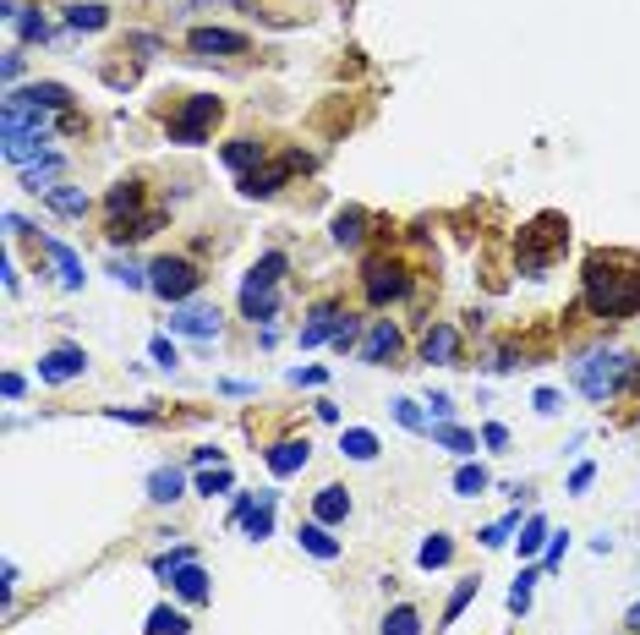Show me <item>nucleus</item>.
Wrapping results in <instances>:
<instances>
[{
    "instance_id": "obj_48",
    "label": "nucleus",
    "mask_w": 640,
    "mask_h": 635,
    "mask_svg": "<svg viewBox=\"0 0 640 635\" xmlns=\"http://www.w3.org/2000/svg\"><path fill=\"white\" fill-rule=\"evenodd\" d=\"M482 444H487V449H504V444H509V427L487 422V427H482Z\"/></svg>"
},
{
    "instance_id": "obj_24",
    "label": "nucleus",
    "mask_w": 640,
    "mask_h": 635,
    "mask_svg": "<svg viewBox=\"0 0 640 635\" xmlns=\"http://www.w3.org/2000/svg\"><path fill=\"white\" fill-rule=\"evenodd\" d=\"M449 559H455V542H449L444 531H433V537L416 548V564H422V570H444Z\"/></svg>"
},
{
    "instance_id": "obj_47",
    "label": "nucleus",
    "mask_w": 640,
    "mask_h": 635,
    "mask_svg": "<svg viewBox=\"0 0 640 635\" xmlns=\"http://www.w3.org/2000/svg\"><path fill=\"white\" fill-rule=\"evenodd\" d=\"M22 389H28V378H22V373H6V378H0V395H6V400H22Z\"/></svg>"
},
{
    "instance_id": "obj_1",
    "label": "nucleus",
    "mask_w": 640,
    "mask_h": 635,
    "mask_svg": "<svg viewBox=\"0 0 640 635\" xmlns=\"http://www.w3.org/2000/svg\"><path fill=\"white\" fill-rule=\"evenodd\" d=\"M580 302L597 318H635L640 313V258L635 252H591L580 274Z\"/></svg>"
},
{
    "instance_id": "obj_18",
    "label": "nucleus",
    "mask_w": 640,
    "mask_h": 635,
    "mask_svg": "<svg viewBox=\"0 0 640 635\" xmlns=\"http://www.w3.org/2000/svg\"><path fill=\"white\" fill-rule=\"evenodd\" d=\"M50 263H55V274H61V285L66 291H83V258H77L72 247H66V241H50Z\"/></svg>"
},
{
    "instance_id": "obj_14",
    "label": "nucleus",
    "mask_w": 640,
    "mask_h": 635,
    "mask_svg": "<svg viewBox=\"0 0 640 635\" xmlns=\"http://www.w3.org/2000/svg\"><path fill=\"white\" fill-rule=\"evenodd\" d=\"M340 323H345V307L318 302V307H312V318L301 323V345H323V340H334V334H340Z\"/></svg>"
},
{
    "instance_id": "obj_27",
    "label": "nucleus",
    "mask_w": 640,
    "mask_h": 635,
    "mask_svg": "<svg viewBox=\"0 0 640 635\" xmlns=\"http://www.w3.org/2000/svg\"><path fill=\"white\" fill-rule=\"evenodd\" d=\"M148 499H154V504H176L181 499V471L159 466L154 477H148Z\"/></svg>"
},
{
    "instance_id": "obj_29",
    "label": "nucleus",
    "mask_w": 640,
    "mask_h": 635,
    "mask_svg": "<svg viewBox=\"0 0 640 635\" xmlns=\"http://www.w3.org/2000/svg\"><path fill=\"white\" fill-rule=\"evenodd\" d=\"M427 433H433V444L455 449V455H471V449H476V438L465 433V427H455V422H433V427H427Z\"/></svg>"
},
{
    "instance_id": "obj_17",
    "label": "nucleus",
    "mask_w": 640,
    "mask_h": 635,
    "mask_svg": "<svg viewBox=\"0 0 640 635\" xmlns=\"http://www.w3.org/2000/svg\"><path fill=\"white\" fill-rule=\"evenodd\" d=\"M307 455H312L307 438H301V444H296V438H285V444L269 449V471H274V477H296V471L307 466Z\"/></svg>"
},
{
    "instance_id": "obj_25",
    "label": "nucleus",
    "mask_w": 640,
    "mask_h": 635,
    "mask_svg": "<svg viewBox=\"0 0 640 635\" xmlns=\"http://www.w3.org/2000/svg\"><path fill=\"white\" fill-rule=\"evenodd\" d=\"M362 236H367V214L362 209L334 214V241H340V247H362Z\"/></svg>"
},
{
    "instance_id": "obj_22",
    "label": "nucleus",
    "mask_w": 640,
    "mask_h": 635,
    "mask_svg": "<svg viewBox=\"0 0 640 635\" xmlns=\"http://www.w3.org/2000/svg\"><path fill=\"white\" fill-rule=\"evenodd\" d=\"M274 504H279V493H258V510L247 504V515H241V521H247V537L252 542H263L274 531Z\"/></svg>"
},
{
    "instance_id": "obj_34",
    "label": "nucleus",
    "mask_w": 640,
    "mask_h": 635,
    "mask_svg": "<svg viewBox=\"0 0 640 635\" xmlns=\"http://www.w3.org/2000/svg\"><path fill=\"white\" fill-rule=\"evenodd\" d=\"M22 94H28V99H39L44 110H66V105H72V94H66L61 83H33V88H22Z\"/></svg>"
},
{
    "instance_id": "obj_13",
    "label": "nucleus",
    "mask_w": 640,
    "mask_h": 635,
    "mask_svg": "<svg viewBox=\"0 0 640 635\" xmlns=\"http://www.w3.org/2000/svg\"><path fill=\"white\" fill-rule=\"evenodd\" d=\"M137 203H143V181H115V187H110V203H104V209H110V236L132 225Z\"/></svg>"
},
{
    "instance_id": "obj_49",
    "label": "nucleus",
    "mask_w": 640,
    "mask_h": 635,
    "mask_svg": "<svg viewBox=\"0 0 640 635\" xmlns=\"http://www.w3.org/2000/svg\"><path fill=\"white\" fill-rule=\"evenodd\" d=\"M427 406H433V417H438V422H449V417H455V400H449V395H433Z\"/></svg>"
},
{
    "instance_id": "obj_2",
    "label": "nucleus",
    "mask_w": 640,
    "mask_h": 635,
    "mask_svg": "<svg viewBox=\"0 0 640 635\" xmlns=\"http://www.w3.org/2000/svg\"><path fill=\"white\" fill-rule=\"evenodd\" d=\"M630 356L619 351V345H591V351H580V362H575V389L586 400H613L624 389V378H630Z\"/></svg>"
},
{
    "instance_id": "obj_7",
    "label": "nucleus",
    "mask_w": 640,
    "mask_h": 635,
    "mask_svg": "<svg viewBox=\"0 0 640 635\" xmlns=\"http://www.w3.org/2000/svg\"><path fill=\"white\" fill-rule=\"evenodd\" d=\"M362 285H367V302L383 307V302H400L405 291H411V269H405L400 258H372L362 269Z\"/></svg>"
},
{
    "instance_id": "obj_41",
    "label": "nucleus",
    "mask_w": 640,
    "mask_h": 635,
    "mask_svg": "<svg viewBox=\"0 0 640 635\" xmlns=\"http://www.w3.org/2000/svg\"><path fill=\"white\" fill-rule=\"evenodd\" d=\"M17 33H22L28 44H39V39H50V22H44L39 11H28V17H17Z\"/></svg>"
},
{
    "instance_id": "obj_12",
    "label": "nucleus",
    "mask_w": 640,
    "mask_h": 635,
    "mask_svg": "<svg viewBox=\"0 0 640 635\" xmlns=\"http://www.w3.org/2000/svg\"><path fill=\"white\" fill-rule=\"evenodd\" d=\"M460 356V329L455 323H433V329L422 334V362L427 367H449Z\"/></svg>"
},
{
    "instance_id": "obj_15",
    "label": "nucleus",
    "mask_w": 640,
    "mask_h": 635,
    "mask_svg": "<svg viewBox=\"0 0 640 635\" xmlns=\"http://www.w3.org/2000/svg\"><path fill=\"white\" fill-rule=\"evenodd\" d=\"M394 351H400V329H394L389 318H378V323H372V329H367V340H362V351H356V356L378 367V362H389Z\"/></svg>"
},
{
    "instance_id": "obj_50",
    "label": "nucleus",
    "mask_w": 640,
    "mask_h": 635,
    "mask_svg": "<svg viewBox=\"0 0 640 635\" xmlns=\"http://www.w3.org/2000/svg\"><path fill=\"white\" fill-rule=\"evenodd\" d=\"M0 72H6V83H17L22 77V50H6V66H0Z\"/></svg>"
},
{
    "instance_id": "obj_46",
    "label": "nucleus",
    "mask_w": 640,
    "mask_h": 635,
    "mask_svg": "<svg viewBox=\"0 0 640 635\" xmlns=\"http://www.w3.org/2000/svg\"><path fill=\"white\" fill-rule=\"evenodd\" d=\"M148 351H154V362H159V367H176V345H170L165 334H159V340L148 345Z\"/></svg>"
},
{
    "instance_id": "obj_11",
    "label": "nucleus",
    "mask_w": 640,
    "mask_h": 635,
    "mask_svg": "<svg viewBox=\"0 0 640 635\" xmlns=\"http://www.w3.org/2000/svg\"><path fill=\"white\" fill-rule=\"evenodd\" d=\"M83 373H88L83 345H55V351L39 362V378H44V384H72V378H83Z\"/></svg>"
},
{
    "instance_id": "obj_51",
    "label": "nucleus",
    "mask_w": 640,
    "mask_h": 635,
    "mask_svg": "<svg viewBox=\"0 0 640 635\" xmlns=\"http://www.w3.org/2000/svg\"><path fill=\"white\" fill-rule=\"evenodd\" d=\"M531 406H537L542 417H553V411H558V395H553V389H537V400H531Z\"/></svg>"
},
{
    "instance_id": "obj_23",
    "label": "nucleus",
    "mask_w": 640,
    "mask_h": 635,
    "mask_svg": "<svg viewBox=\"0 0 640 635\" xmlns=\"http://www.w3.org/2000/svg\"><path fill=\"white\" fill-rule=\"evenodd\" d=\"M170 581H176V592L186 597V603H203V597H208V570H203V564H181V570L176 575H170Z\"/></svg>"
},
{
    "instance_id": "obj_55",
    "label": "nucleus",
    "mask_w": 640,
    "mask_h": 635,
    "mask_svg": "<svg viewBox=\"0 0 640 635\" xmlns=\"http://www.w3.org/2000/svg\"><path fill=\"white\" fill-rule=\"evenodd\" d=\"M192 6L203 11V6H247V0H192Z\"/></svg>"
},
{
    "instance_id": "obj_54",
    "label": "nucleus",
    "mask_w": 640,
    "mask_h": 635,
    "mask_svg": "<svg viewBox=\"0 0 640 635\" xmlns=\"http://www.w3.org/2000/svg\"><path fill=\"white\" fill-rule=\"evenodd\" d=\"M6 230H17V236H33V225L22 214H6Z\"/></svg>"
},
{
    "instance_id": "obj_31",
    "label": "nucleus",
    "mask_w": 640,
    "mask_h": 635,
    "mask_svg": "<svg viewBox=\"0 0 640 635\" xmlns=\"http://www.w3.org/2000/svg\"><path fill=\"white\" fill-rule=\"evenodd\" d=\"M383 635H422V614H416L411 603L389 608V619H383Z\"/></svg>"
},
{
    "instance_id": "obj_8",
    "label": "nucleus",
    "mask_w": 640,
    "mask_h": 635,
    "mask_svg": "<svg viewBox=\"0 0 640 635\" xmlns=\"http://www.w3.org/2000/svg\"><path fill=\"white\" fill-rule=\"evenodd\" d=\"M296 170H307V154L301 148H290V154H279V159H269V165H258L252 176H241V192L247 198H274L279 187H285Z\"/></svg>"
},
{
    "instance_id": "obj_38",
    "label": "nucleus",
    "mask_w": 640,
    "mask_h": 635,
    "mask_svg": "<svg viewBox=\"0 0 640 635\" xmlns=\"http://www.w3.org/2000/svg\"><path fill=\"white\" fill-rule=\"evenodd\" d=\"M394 422L411 427V433H427V417H422V406H416V400H394Z\"/></svg>"
},
{
    "instance_id": "obj_5",
    "label": "nucleus",
    "mask_w": 640,
    "mask_h": 635,
    "mask_svg": "<svg viewBox=\"0 0 640 635\" xmlns=\"http://www.w3.org/2000/svg\"><path fill=\"white\" fill-rule=\"evenodd\" d=\"M214 121H219V99L214 94H192L176 115H170V143H181V148L208 143V126Z\"/></svg>"
},
{
    "instance_id": "obj_35",
    "label": "nucleus",
    "mask_w": 640,
    "mask_h": 635,
    "mask_svg": "<svg viewBox=\"0 0 640 635\" xmlns=\"http://www.w3.org/2000/svg\"><path fill=\"white\" fill-rule=\"evenodd\" d=\"M531 586H537V570H520V581L509 586V614H526L531 608Z\"/></svg>"
},
{
    "instance_id": "obj_45",
    "label": "nucleus",
    "mask_w": 640,
    "mask_h": 635,
    "mask_svg": "<svg viewBox=\"0 0 640 635\" xmlns=\"http://www.w3.org/2000/svg\"><path fill=\"white\" fill-rule=\"evenodd\" d=\"M591 482H597V466H591V460H586V466H575V471H569V493H586Z\"/></svg>"
},
{
    "instance_id": "obj_52",
    "label": "nucleus",
    "mask_w": 640,
    "mask_h": 635,
    "mask_svg": "<svg viewBox=\"0 0 640 635\" xmlns=\"http://www.w3.org/2000/svg\"><path fill=\"white\" fill-rule=\"evenodd\" d=\"M290 384H323V367H296V373H290Z\"/></svg>"
},
{
    "instance_id": "obj_37",
    "label": "nucleus",
    "mask_w": 640,
    "mask_h": 635,
    "mask_svg": "<svg viewBox=\"0 0 640 635\" xmlns=\"http://www.w3.org/2000/svg\"><path fill=\"white\" fill-rule=\"evenodd\" d=\"M542 542H548V521H542V515H531V521L520 526V553H537Z\"/></svg>"
},
{
    "instance_id": "obj_26",
    "label": "nucleus",
    "mask_w": 640,
    "mask_h": 635,
    "mask_svg": "<svg viewBox=\"0 0 640 635\" xmlns=\"http://www.w3.org/2000/svg\"><path fill=\"white\" fill-rule=\"evenodd\" d=\"M44 198H50V209L66 214V219H83L88 214V192L83 187H55V192H44Z\"/></svg>"
},
{
    "instance_id": "obj_10",
    "label": "nucleus",
    "mask_w": 640,
    "mask_h": 635,
    "mask_svg": "<svg viewBox=\"0 0 640 635\" xmlns=\"http://www.w3.org/2000/svg\"><path fill=\"white\" fill-rule=\"evenodd\" d=\"M186 50L214 61V55H247V33H230V28H192L186 33Z\"/></svg>"
},
{
    "instance_id": "obj_42",
    "label": "nucleus",
    "mask_w": 640,
    "mask_h": 635,
    "mask_svg": "<svg viewBox=\"0 0 640 635\" xmlns=\"http://www.w3.org/2000/svg\"><path fill=\"white\" fill-rule=\"evenodd\" d=\"M515 526H520V515H504L498 526H487V531H482V548H504L509 531H515Z\"/></svg>"
},
{
    "instance_id": "obj_39",
    "label": "nucleus",
    "mask_w": 640,
    "mask_h": 635,
    "mask_svg": "<svg viewBox=\"0 0 640 635\" xmlns=\"http://www.w3.org/2000/svg\"><path fill=\"white\" fill-rule=\"evenodd\" d=\"M181 564H192V548H170V553H154V575H176Z\"/></svg>"
},
{
    "instance_id": "obj_21",
    "label": "nucleus",
    "mask_w": 640,
    "mask_h": 635,
    "mask_svg": "<svg viewBox=\"0 0 640 635\" xmlns=\"http://www.w3.org/2000/svg\"><path fill=\"white\" fill-rule=\"evenodd\" d=\"M225 165L236 170V176H252V170L263 165V143H252V137H236V143H225Z\"/></svg>"
},
{
    "instance_id": "obj_43",
    "label": "nucleus",
    "mask_w": 640,
    "mask_h": 635,
    "mask_svg": "<svg viewBox=\"0 0 640 635\" xmlns=\"http://www.w3.org/2000/svg\"><path fill=\"white\" fill-rule=\"evenodd\" d=\"M356 329H362V323H356V313H345V323H340V334H334L329 345H334V351L345 356V351H351V345H356Z\"/></svg>"
},
{
    "instance_id": "obj_57",
    "label": "nucleus",
    "mask_w": 640,
    "mask_h": 635,
    "mask_svg": "<svg viewBox=\"0 0 640 635\" xmlns=\"http://www.w3.org/2000/svg\"><path fill=\"white\" fill-rule=\"evenodd\" d=\"M635 389H640V362H635Z\"/></svg>"
},
{
    "instance_id": "obj_20",
    "label": "nucleus",
    "mask_w": 640,
    "mask_h": 635,
    "mask_svg": "<svg viewBox=\"0 0 640 635\" xmlns=\"http://www.w3.org/2000/svg\"><path fill=\"white\" fill-rule=\"evenodd\" d=\"M296 542L312 553V559H340V542L329 537V526H323V521H307V526L296 531Z\"/></svg>"
},
{
    "instance_id": "obj_3",
    "label": "nucleus",
    "mask_w": 640,
    "mask_h": 635,
    "mask_svg": "<svg viewBox=\"0 0 640 635\" xmlns=\"http://www.w3.org/2000/svg\"><path fill=\"white\" fill-rule=\"evenodd\" d=\"M569 247V225L558 214H537L526 230H520V241H515V252H520V274H548V263L558 258V252Z\"/></svg>"
},
{
    "instance_id": "obj_44",
    "label": "nucleus",
    "mask_w": 640,
    "mask_h": 635,
    "mask_svg": "<svg viewBox=\"0 0 640 635\" xmlns=\"http://www.w3.org/2000/svg\"><path fill=\"white\" fill-rule=\"evenodd\" d=\"M110 274H115L121 285H132V291H137V285H148V274L137 269V263H110Z\"/></svg>"
},
{
    "instance_id": "obj_6",
    "label": "nucleus",
    "mask_w": 640,
    "mask_h": 635,
    "mask_svg": "<svg viewBox=\"0 0 640 635\" xmlns=\"http://www.w3.org/2000/svg\"><path fill=\"white\" fill-rule=\"evenodd\" d=\"M203 285V274H197V263L192 258H159L154 269H148V291L154 296H165V302H186V296Z\"/></svg>"
},
{
    "instance_id": "obj_4",
    "label": "nucleus",
    "mask_w": 640,
    "mask_h": 635,
    "mask_svg": "<svg viewBox=\"0 0 640 635\" xmlns=\"http://www.w3.org/2000/svg\"><path fill=\"white\" fill-rule=\"evenodd\" d=\"M285 252H263L258 263H252V274L241 280V313L252 323H269L279 313V280H285Z\"/></svg>"
},
{
    "instance_id": "obj_33",
    "label": "nucleus",
    "mask_w": 640,
    "mask_h": 635,
    "mask_svg": "<svg viewBox=\"0 0 640 635\" xmlns=\"http://www.w3.org/2000/svg\"><path fill=\"white\" fill-rule=\"evenodd\" d=\"M455 493H460V499H482V493H487V471L482 466H460L455 471Z\"/></svg>"
},
{
    "instance_id": "obj_9",
    "label": "nucleus",
    "mask_w": 640,
    "mask_h": 635,
    "mask_svg": "<svg viewBox=\"0 0 640 635\" xmlns=\"http://www.w3.org/2000/svg\"><path fill=\"white\" fill-rule=\"evenodd\" d=\"M170 329L186 334V340H197V345H214V340H219V307H208V302H181L176 313H170Z\"/></svg>"
},
{
    "instance_id": "obj_16",
    "label": "nucleus",
    "mask_w": 640,
    "mask_h": 635,
    "mask_svg": "<svg viewBox=\"0 0 640 635\" xmlns=\"http://www.w3.org/2000/svg\"><path fill=\"white\" fill-rule=\"evenodd\" d=\"M351 515V493L345 488H318V499H312V521H323V526H334V521H345Z\"/></svg>"
},
{
    "instance_id": "obj_30",
    "label": "nucleus",
    "mask_w": 640,
    "mask_h": 635,
    "mask_svg": "<svg viewBox=\"0 0 640 635\" xmlns=\"http://www.w3.org/2000/svg\"><path fill=\"white\" fill-rule=\"evenodd\" d=\"M66 22H72L77 33H99L104 22H110V6H93V0H88V6H72V11H66Z\"/></svg>"
},
{
    "instance_id": "obj_19",
    "label": "nucleus",
    "mask_w": 640,
    "mask_h": 635,
    "mask_svg": "<svg viewBox=\"0 0 640 635\" xmlns=\"http://www.w3.org/2000/svg\"><path fill=\"white\" fill-rule=\"evenodd\" d=\"M55 181H61V154H44L22 170V187L28 192H55Z\"/></svg>"
},
{
    "instance_id": "obj_56",
    "label": "nucleus",
    "mask_w": 640,
    "mask_h": 635,
    "mask_svg": "<svg viewBox=\"0 0 640 635\" xmlns=\"http://www.w3.org/2000/svg\"><path fill=\"white\" fill-rule=\"evenodd\" d=\"M624 625H630V630H640V603L630 608V614H624Z\"/></svg>"
},
{
    "instance_id": "obj_40",
    "label": "nucleus",
    "mask_w": 640,
    "mask_h": 635,
    "mask_svg": "<svg viewBox=\"0 0 640 635\" xmlns=\"http://www.w3.org/2000/svg\"><path fill=\"white\" fill-rule=\"evenodd\" d=\"M471 597H476V581H460V586H455V597H449V608H444V625H455V619L465 614V603H471Z\"/></svg>"
},
{
    "instance_id": "obj_36",
    "label": "nucleus",
    "mask_w": 640,
    "mask_h": 635,
    "mask_svg": "<svg viewBox=\"0 0 640 635\" xmlns=\"http://www.w3.org/2000/svg\"><path fill=\"white\" fill-rule=\"evenodd\" d=\"M230 488H236L230 466H214V471H203V477H197V493H208V499H214V493H230Z\"/></svg>"
},
{
    "instance_id": "obj_28",
    "label": "nucleus",
    "mask_w": 640,
    "mask_h": 635,
    "mask_svg": "<svg viewBox=\"0 0 640 635\" xmlns=\"http://www.w3.org/2000/svg\"><path fill=\"white\" fill-rule=\"evenodd\" d=\"M340 449H345L351 460H378V433H367V427H345Z\"/></svg>"
},
{
    "instance_id": "obj_53",
    "label": "nucleus",
    "mask_w": 640,
    "mask_h": 635,
    "mask_svg": "<svg viewBox=\"0 0 640 635\" xmlns=\"http://www.w3.org/2000/svg\"><path fill=\"white\" fill-rule=\"evenodd\" d=\"M564 553H569V537H553L548 542V564H564Z\"/></svg>"
},
{
    "instance_id": "obj_32",
    "label": "nucleus",
    "mask_w": 640,
    "mask_h": 635,
    "mask_svg": "<svg viewBox=\"0 0 640 635\" xmlns=\"http://www.w3.org/2000/svg\"><path fill=\"white\" fill-rule=\"evenodd\" d=\"M192 625H186V614L181 608H154L148 614V635H186Z\"/></svg>"
}]
</instances>
